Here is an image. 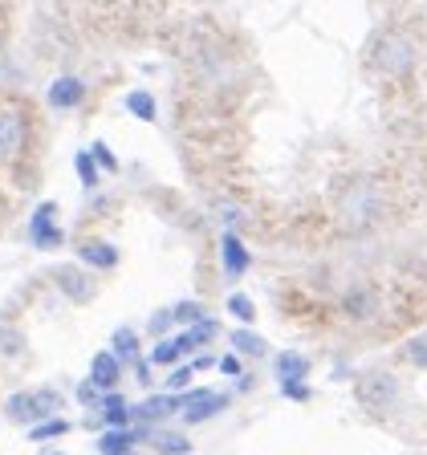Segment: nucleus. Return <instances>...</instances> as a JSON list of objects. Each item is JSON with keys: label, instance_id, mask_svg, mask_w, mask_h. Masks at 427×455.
Wrapping results in <instances>:
<instances>
[{"label": "nucleus", "instance_id": "obj_1", "mask_svg": "<svg viewBox=\"0 0 427 455\" xmlns=\"http://www.w3.org/2000/svg\"><path fill=\"white\" fill-rule=\"evenodd\" d=\"M387 216V188L375 175H359L350 188L338 196V220L346 232H370Z\"/></svg>", "mask_w": 427, "mask_h": 455}, {"label": "nucleus", "instance_id": "obj_2", "mask_svg": "<svg viewBox=\"0 0 427 455\" xmlns=\"http://www.w3.org/2000/svg\"><path fill=\"white\" fill-rule=\"evenodd\" d=\"M370 69L387 82H407L415 74V61H419V49L415 37L403 33V28H383L379 37L370 41V53H367Z\"/></svg>", "mask_w": 427, "mask_h": 455}, {"label": "nucleus", "instance_id": "obj_3", "mask_svg": "<svg viewBox=\"0 0 427 455\" xmlns=\"http://www.w3.org/2000/svg\"><path fill=\"white\" fill-rule=\"evenodd\" d=\"M354 398H359L362 411H370V415H387L399 403V379L387 374V370H367L354 382Z\"/></svg>", "mask_w": 427, "mask_h": 455}, {"label": "nucleus", "instance_id": "obj_4", "mask_svg": "<svg viewBox=\"0 0 427 455\" xmlns=\"http://www.w3.org/2000/svg\"><path fill=\"white\" fill-rule=\"evenodd\" d=\"M9 419H17V423H45V419L61 415V395L57 390H25V395H12L9 398Z\"/></svg>", "mask_w": 427, "mask_h": 455}, {"label": "nucleus", "instance_id": "obj_5", "mask_svg": "<svg viewBox=\"0 0 427 455\" xmlns=\"http://www.w3.org/2000/svg\"><path fill=\"white\" fill-rule=\"evenodd\" d=\"M180 415H183V423L188 427H196V423H208V419H216L220 411H228V403L232 398L228 395H216V390H208V387H191V390H183L180 395Z\"/></svg>", "mask_w": 427, "mask_h": 455}, {"label": "nucleus", "instance_id": "obj_6", "mask_svg": "<svg viewBox=\"0 0 427 455\" xmlns=\"http://www.w3.org/2000/svg\"><path fill=\"white\" fill-rule=\"evenodd\" d=\"M61 240H66V232L57 224V204L45 199V204H37L33 216H28V244L41 248V252H53V248H61Z\"/></svg>", "mask_w": 427, "mask_h": 455}, {"label": "nucleus", "instance_id": "obj_7", "mask_svg": "<svg viewBox=\"0 0 427 455\" xmlns=\"http://www.w3.org/2000/svg\"><path fill=\"white\" fill-rule=\"evenodd\" d=\"M25 139H28L25 110H20V106H12V102H4V106H0V159H12V155L25 147Z\"/></svg>", "mask_w": 427, "mask_h": 455}, {"label": "nucleus", "instance_id": "obj_8", "mask_svg": "<svg viewBox=\"0 0 427 455\" xmlns=\"http://www.w3.org/2000/svg\"><path fill=\"white\" fill-rule=\"evenodd\" d=\"M53 281H57V289H61V293H66L74 305L94 301V276L85 273L82 265H57L53 268Z\"/></svg>", "mask_w": 427, "mask_h": 455}, {"label": "nucleus", "instance_id": "obj_9", "mask_svg": "<svg viewBox=\"0 0 427 455\" xmlns=\"http://www.w3.org/2000/svg\"><path fill=\"white\" fill-rule=\"evenodd\" d=\"M45 102L53 106V110H77V106L85 102V82L77 74H61L49 82V94Z\"/></svg>", "mask_w": 427, "mask_h": 455}, {"label": "nucleus", "instance_id": "obj_10", "mask_svg": "<svg viewBox=\"0 0 427 455\" xmlns=\"http://www.w3.org/2000/svg\"><path fill=\"white\" fill-rule=\"evenodd\" d=\"M342 313H346L350 322H370V317L379 313V293H375L370 284H350V289L342 293Z\"/></svg>", "mask_w": 427, "mask_h": 455}, {"label": "nucleus", "instance_id": "obj_11", "mask_svg": "<svg viewBox=\"0 0 427 455\" xmlns=\"http://www.w3.org/2000/svg\"><path fill=\"white\" fill-rule=\"evenodd\" d=\"M220 260H224V276L240 281V276L248 273V265H253V252L245 248V240H240L237 232H224V236H220Z\"/></svg>", "mask_w": 427, "mask_h": 455}, {"label": "nucleus", "instance_id": "obj_12", "mask_svg": "<svg viewBox=\"0 0 427 455\" xmlns=\"http://www.w3.org/2000/svg\"><path fill=\"white\" fill-rule=\"evenodd\" d=\"M139 439H151V427H126V431H102L98 435V451L102 455H134Z\"/></svg>", "mask_w": 427, "mask_h": 455}, {"label": "nucleus", "instance_id": "obj_13", "mask_svg": "<svg viewBox=\"0 0 427 455\" xmlns=\"http://www.w3.org/2000/svg\"><path fill=\"white\" fill-rule=\"evenodd\" d=\"M180 407H183L180 395H151V398H142L139 407H134V423L155 427V423H163L167 415H175Z\"/></svg>", "mask_w": 427, "mask_h": 455}, {"label": "nucleus", "instance_id": "obj_14", "mask_svg": "<svg viewBox=\"0 0 427 455\" xmlns=\"http://www.w3.org/2000/svg\"><path fill=\"white\" fill-rule=\"evenodd\" d=\"M90 382H94L98 390H118V382H123V362L114 358L110 350L94 354V362H90Z\"/></svg>", "mask_w": 427, "mask_h": 455}, {"label": "nucleus", "instance_id": "obj_15", "mask_svg": "<svg viewBox=\"0 0 427 455\" xmlns=\"http://www.w3.org/2000/svg\"><path fill=\"white\" fill-rule=\"evenodd\" d=\"M77 260L106 273V268H118V248H114L110 240H82V244H77Z\"/></svg>", "mask_w": 427, "mask_h": 455}, {"label": "nucleus", "instance_id": "obj_16", "mask_svg": "<svg viewBox=\"0 0 427 455\" xmlns=\"http://www.w3.org/2000/svg\"><path fill=\"white\" fill-rule=\"evenodd\" d=\"M212 338H216V322H212V317H204V322L188 325L183 333H175V346H180V354L188 358V354H199V350H204Z\"/></svg>", "mask_w": 427, "mask_h": 455}, {"label": "nucleus", "instance_id": "obj_17", "mask_svg": "<svg viewBox=\"0 0 427 455\" xmlns=\"http://www.w3.org/2000/svg\"><path fill=\"white\" fill-rule=\"evenodd\" d=\"M228 341H232V354H240V358H261V354L269 350L265 338H261V333H253L248 325L232 330V333H228Z\"/></svg>", "mask_w": 427, "mask_h": 455}, {"label": "nucleus", "instance_id": "obj_18", "mask_svg": "<svg viewBox=\"0 0 427 455\" xmlns=\"http://www.w3.org/2000/svg\"><path fill=\"white\" fill-rule=\"evenodd\" d=\"M123 106H126V114L139 118V123H155V118H159V102H155L147 90H126Z\"/></svg>", "mask_w": 427, "mask_h": 455}, {"label": "nucleus", "instance_id": "obj_19", "mask_svg": "<svg viewBox=\"0 0 427 455\" xmlns=\"http://www.w3.org/2000/svg\"><path fill=\"white\" fill-rule=\"evenodd\" d=\"M110 354H114L118 362H131V366H134V362L142 358V354H139V333H134V330H114Z\"/></svg>", "mask_w": 427, "mask_h": 455}, {"label": "nucleus", "instance_id": "obj_20", "mask_svg": "<svg viewBox=\"0 0 427 455\" xmlns=\"http://www.w3.org/2000/svg\"><path fill=\"white\" fill-rule=\"evenodd\" d=\"M151 447L159 455H188L191 451V439L180 435V431H151Z\"/></svg>", "mask_w": 427, "mask_h": 455}, {"label": "nucleus", "instance_id": "obj_21", "mask_svg": "<svg viewBox=\"0 0 427 455\" xmlns=\"http://www.w3.org/2000/svg\"><path fill=\"white\" fill-rule=\"evenodd\" d=\"M305 374H310V362H305L302 354L285 350L281 358H277V379L281 382H305Z\"/></svg>", "mask_w": 427, "mask_h": 455}, {"label": "nucleus", "instance_id": "obj_22", "mask_svg": "<svg viewBox=\"0 0 427 455\" xmlns=\"http://www.w3.org/2000/svg\"><path fill=\"white\" fill-rule=\"evenodd\" d=\"M180 346H175V338H159L151 346V354H147V362H151V366H159V370H171V366H180Z\"/></svg>", "mask_w": 427, "mask_h": 455}, {"label": "nucleus", "instance_id": "obj_23", "mask_svg": "<svg viewBox=\"0 0 427 455\" xmlns=\"http://www.w3.org/2000/svg\"><path fill=\"white\" fill-rule=\"evenodd\" d=\"M74 171H77V183H82L85 191H94L98 183H102V171H98V163L90 159V151H77L74 155Z\"/></svg>", "mask_w": 427, "mask_h": 455}, {"label": "nucleus", "instance_id": "obj_24", "mask_svg": "<svg viewBox=\"0 0 427 455\" xmlns=\"http://www.w3.org/2000/svg\"><path fill=\"white\" fill-rule=\"evenodd\" d=\"M66 431H69V419L53 415V419H45V423L28 427V439H33V443H45V439H61Z\"/></svg>", "mask_w": 427, "mask_h": 455}, {"label": "nucleus", "instance_id": "obj_25", "mask_svg": "<svg viewBox=\"0 0 427 455\" xmlns=\"http://www.w3.org/2000/svg\"><path fill=\"white\" fill-rule=\"evenodd\" d=\"M204 317H208V313H204V305H199V301H180V305H171V322L183 325V330H188V325H196V322H204Z\"/></svg>", "mask_w": 427, "mask_h": 455}, {"label": "nucleus", "instance_id": "obj_26", "mask_svg": "<svg viewBox=\"0 0 427 455\" xmlns=\"http://www.w3.org/2000/svg\"><path fill=\"white\" fill-rule=\"evenodd\" d=\"M224 305H228V313H232V317H237L240 325H253V322H256V305H253V297L232 293Z\"/></svg>", "mask_w": 427, "mask_h": 455}, {"label": "nucleus", "instance_id": "obj_27", "mask_svg": "<svg viewBox=\"0 0 427 455\" xmlns=\"http://www.w3.org/2000/svg\"><path fill=\"white\" fill-rule=\"evenodd\" d=\"M403 358H407L411 366L427 370V333H419V338H411L407 346H403Z\"/></svg>", "mask_w": 427, "mask_h": 455}, {"label": "nucleus", "instance_id": "obj_28", "mask_svg": "<svg viewBox=\"0 0 427 455\" xmlns=\"http://www.w3.org/2000/svg\"><path fill=\"white\" fill-rule=\"evenodd\" d=\"M191 382H196V370H191V362H188V366H171L167 390H191Z\"/></svg>", "mask_w": 427, "mask_h": 455}, {"label": "nucleus", "instance_id": "obj_29", "mask_svg": "<svg viewBox=\"0 0 427 455\" xmlns=\"http://www.w3.org/2000/svg\"><path fill=\"white\" fill-rule=\"evenodd\" d=\"M90 159L98 163V171H118V159H114V151L106 142H94V147H90Z\"/></svg>", "mask_w": 427, "mask_h": 455}, {"label": "nucleus", "instance_id": "obj_30", "mask_svg": "<svg viewBox=\"0 0 427 455\" xmlns=\"http://www.w3.org/2000/svg\"><path fill=\"white\" fill-rule=\"evenodd\" d=\"M171 325H175V322H171V309H159L151 322H147V330H151V338L159 341V338H167V333H171Z\"/></svg>", "mask_w": 427, "mask_h": 455}, {"label": "nucleus", "instance_id": "obj_31", "mask_svg": "<svg viewBox=\"0 0 427 455\" xmlns=\"http://www.w3.org/2000/svg\"><path fill=\"white\" fill-rule=\"evenodd\" d=\"M77 403H82V407H94V411H98V403H102V390H98L94 382L85 379L82 387H77Z\"/></svg>", "mask_w": 427, "mask_h": 455}, {"label": "nucleus", "instance_id": "obj_32", "mask_svg": "<svg viewBox=\"0 0 427 455\" xmlns=\"http://www.w3.org/2000/svg\"><path fill=\"white\" fill-rule=\"evenodd\" d=\"M281 395L289 398V403H310L313 390L305 387V382H281Z\"/></svg>", "mask_w": 427, "mask_h": 455}, {"label": "nucleus", "instance_id": "obj_33", "mask_svg": "<svg viewBox=\"0 0 427 455\" xmlns=\"http://www.w3.org/2000/svg\"><path fill=\"white\" fill-rule=\"evenodd\" d=\"M216 370L228 374V379H240V374H245V370H240V354H224V358H216Z\"/></svg>", "mask_w": 427, "mask_h": 455}, {"label": "nucleus", "instance_id": "obj_34", "mask_svg": "<svg viewBox=\"0 0 427 455\" xmlns=\"http://www.w3.org/2000/svg\"><path fill=\"white\" fill-rule=\"evenodd\" d=\"M0 346H4V354H20V338L9 325H0Z\"/></svg>", "mask_w": 427, "mask_h": 455}, {"label": "nucleus", "instance_id": "obj_35", "mask_svg": "<svg viewBox=\"0 0 427 455\" xmlns=\"http://www.w3.org/2000/svg\"><path fill=\"white\" fill-rule=\"evenodd\" d=\"M134 374H139V382H151V362L139 358V362H134Z\"/></svg>", "mask_w": 427, "mask_h": 455}, {"label": "nucleus", "instance_id": "obj_36", "mask_svg": "<svg viewBox=\"0 0 427 455\" xmlns=\"http://www.w3.org/2000/svg\"><path fill=\"white\" fill-rule=\"evenodd\" d=\"M49 455H57V451H49Z\"/></svg>", "mask_w": 427, "mask_h": 455}]
</instances>
